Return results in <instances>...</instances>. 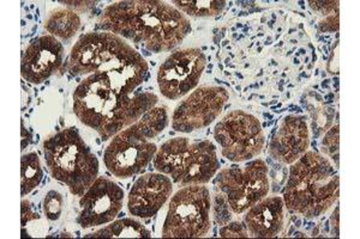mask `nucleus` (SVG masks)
I'll list each match as a JSON object with an SVG mask.
<instances>
[{
	"mask_svg": "<svg viewBox=\"0 0 360 239\" xmlns=\"http://www.w3.org/2000/svg\"><path fill=\"white\" fill-rule=\"evenodd\" d=\"M98 27L143 45L153 53L169 52L191 33V23L173 5L159 0L118 1L107 6Z\"/></svg>",
	"mask_w": 360,
	"mask_h": 239,
	"instance_id": "nucleus-1",
	"label": "nucleus"
},
{
	"mask_svg": "<svg viewBox=\"0 0 360 239\" xmlns=\"http://www.w3.org/2000/svg\"><path fill=\"white\" fill-rule=\"evenodd\" d=\"M158 102L154 93L132 96L115 89L105 76L91 74L75 90L74 113L84 126L110 140L139 121Z\"/></svg>",
	"mask_w": 360,
	"mask_h": 239,
	"instance_id": "nucleus-2",
	"label": "nucleus"
},
{
	"mask_svg": "<svg viewBox=\"0 0 360 239\" xmlns=\"http://www.w3.org/2000/svg\"><path fill=\"white\" fill-rule=\"evenodd\" d=\"M66 69L71 76L100 74L115 89L132 93L148 76V64L122 37L112 33H89L71 49Z\"/></svg>",
	"mask_w": 360,
	"mask_h": 239,
	"instance_id": "nucleus-3",
	"label": "nucleus"
},
{
	"mask_svg": "<svg viewBox=\"0 0 360 239\" xmlns=\"http://www.w3.org/2000/svg\"><path fill=\"white\" fill-rule=\"evenodd\" d=\"M291 165L283 194L287 210L307 219L327 213L339 199V174L334 165L314 151Z\"/></svg>",
	"mask_w": 360,
	"mask_h": 239,
	"instance_id": "nucleus-4",
	"label": "nucleus"
},
{
	"mask_svg": "<svg viewBox=\"0 0 360 239\" xmlns=\"http://www.w3.org/2000/svg\"><path fill=\"white\" fill-rule=\"evenodd\" d=\"M168 125L167 108L154 107L139 121L112 138L103 154L107 170L120 179L139 174L152 162L158 146L152 140Z\"/></svg>",
	"mask_w": 360,
	"mask_h": 239,
	"instance_id": "nucleus-5",
	"label": "nucleus"
},
{
	"mask_svg": "<svg viewBox=\"0 0 360 239\" xmlns=\"http://www.w3.org/2000/svg\"><path fill=\"white\" fill-rule=\"evenodd\" d=\"M44 156L52 177L65 183L76 196L86 194L98 179V158L74 127L46 139Z\"/></svg>",
	"mask_w": 360,
	"mask_h": 239,
	"instance_id": "nucleus-6",
	"label": "nucleus"
},
{
	"mask_svg": "<svg viewBox=\"0 0 360 239\" xmlns=\"http://www.w3.org/2000/svg\"><path fill=\"white\" fill-rule=\"evenodd\" d=\"M154 168L179 186H196L213 179L220 162L213 142L178 137L161 145L154 157Z\"/></svg>",
	"mask_w": 360,
	"mask_h": 239,
	"instance_id": "nucleus-7",
	"label": "nucleus"
},
{
	"mask_svg": "<svg viewBox=\"0 0 360 239\" xmlns=\"http://www.w3.org/2000/svg\"><path fill=\"white\" fill-rule=\"evenodd\" d=\"M212 198L208 188L186 186L173 196L162 228L164 238H201L210 230Z\"/></svg>",
	"mask_w": 360,
	"mask_h": 239,
	"instance_id": "nucleus-8",
	"label": "nucleus"
},
{
	"mask_svg": "<svg viewBox=\"0 0 360 239\" xmlns=\"http://www.w3.org/2000/svg\"><path fill=\"white\" fill-rule=\"evenodd\" d=\"M214 139L219 144L222 156L233 163L248 162L257 157L266 142L259 120L242 110L226 114L217 122Z\"/></svg>",
	"mask_w": 360,
	"mask_h": 239,
	"instance_id": "nucleus-9",
	"label": "nucleus"
},
{
	"mask_svg": "<svg viewBox=\"0 0 360 239\" xmlns=\"http://www.w3.org/2000/svg\"><path fill=\"white\" fill-rule=\"evenodd\" d=\"M217 184L231 211L242 214L269 193L268 168L262 159L245 165L229 166L219 172Z\"/></svg>",
	"mask_w": 360,
	"mask_h": 239,
	"instance_id": "nucleus-10",
	"label": "nucleus"
},
{
	"mask_svg": "<svg viewBox=\"0 0 360 239\" xmlns=\"http://www.w3.org/2000/svg\"><path fill=\"white\" fill-rule=\"evenodd\" d=\"M207 59L198 48L176 50L160 66L158 86L168 100H179L196 88L205 69Z\"/></svg>",
	"mask_w": 360,
	"mask_h": 239,
	"instance_id": "nucleus-11",
	"label": "nucleus"
},
{
	"mask_svg": "<svg viewBox=\"0 0 360 239\" xmlns=\"http://www.w3.org/2000/svg\"><path fill=\"white\" fill-rule=\"evenodd\" d=\"M229 93L220 86H201L180 102L172 115V128L180 133H193L208 127L221 114Z\"/></svg>",
	"mask_w": 360,
	"mask_h": 239,
	"instance_id": "nucleus-12",
	"label": "nucleus"
},
{
	"mask_svg": "<svg viewBox=\"0 0 360 239\" xmlns=\"http://www.w3.org/2000/svg\"><path fill=\"white\" fill-rule=\"evenodd\" d=\"M123 203V189L110 179L98 177L81 198L77 223L83 228L111 223L122 211Z\"/></svg>",
	"mask_w": 360,
	"mask_h": 239,
	"instance_id": "nucleus-13",
	"label": "nucleus"
},
{
	"mask_svg": "<svg viewBox=\"0 0 360 239\" xmlns=\"http://www.w3.org/2000/svg\"><path fill=\"white\" fill-rule=\"evenodd\" d=\"M63 61L64 47L57 37H37L30 42L22 57V77L32 84H41L59 71Z\"/></svg>",
	"mask_w": 360,
	"mask_h": 239,
	"instance_id": "nucleus-14",
	"label": "nucleus"
},
{
	"mask_svg": "<svg viewBox=\"0 0 360 239\" xmlns=\"http://www.w3.org/2000/svg\"><path fill=\"white\" fill-rule=\"evenodd\" d=\"M173 184L167 175H143L132 186L127 208L134 217L148 219L152 218L164 206L172 194Z\"/></svg>",
	"mask_w": 360,
	"mask_h": 239,
	"instance_id": "nucleus-15",
	"label": "nucleus"
},
{
	"mask_svg": "<svg viewBox=\"0 0 360 239\" xmlns=\"http://www.w3.org/2000/svg\"><path fill=\"white\" fill-rule=\"evenodd\" d=\"M310 146V133L307 118L287 116L269 144L271 158L283 164H293L307 153Z\"/></svg>",
	"mask_w": 360,
	"mask_h": 239,
	"instance_id": "nucleus-16",
	"label": "nucleus"
},
{
	"mask_svg": "<svg viewBox=\"0 0 360 239\" xmlns=\"http://www.w3.org/2000/svg\"><path fill=\"white\" fill-rule=\"evenodd\" d=\"M286 221V205L278 196L264 198L250 207L244 223L255 238H273L283 232Z\"/></svg>",
	"mask_w": 360,
	"mask_h": 239,
	"instance_id": "nucleus-17",
	"label": "nucleus"
},
{
	"mask_svg": "<svg viewBox=\"0 0 360 239\" xmlns=\"http://www.w3.org/2000/svg\"><path fill=\"white\" fill-rule=\"evenodd\" d=\"M81 28V18L70 8H57L45 22V29L52 36L70 40Z\"/></svg>",
	"mask_w": 360,
	"mask_h": 239,
	"instance_id": "nucleus-18",
	"label": "nucleus"
},
{
	"mask_svg": "<svg viewBox=\"0 0 360 239\" xmlns=\"http://www.w3.org/2000/svg\"><path fill=\"white\" fill-rule=\"evenodd\" d=\"M150 232L134 219H120L101 230L86 235V238H149Z\"/></svg>",
	"mask_w": 360,
	"mask_h": 239,
	"instance_id": "nucleus-19",
	"label": "nucleus"
},
{
	"mask_svg": "<svg viewBox=\"0 0 360 239\" xmlns=\"http://www.w3.org/2000/svg\"><path fill=\"white\" fill-rule=\"evenodd\" d=\"M44 177L41 163L34 152L23 154L21 158V195L25 196L41 183Z\"/></svg>",
	"mask_w": 360,
	"mask_h": 239,
	"instance_id": "nucleus-20",
	"label": "nucleus"
},
{
	"mask_svg": "<svg viewBox=\"0 0 360 239\" xmlns=\"http://www.w3.org/2000/svg\"><path fill=\"white\" fill-rule=\"evenodd\" d=\"M180 13L190 17H214L220 15L225 8L226 1H209V0H188L172 1Z\"/></svg>",
	"mask_w": 360,
	"mask_h": 239,
	"instance_id": "nucleus-21",
	"label": "nucleus"
},
{
	"mask_svg": "<svg viewBox=\"0 0 360 239\" xmlns=\"http://www.w3.org/2000/svg\"><path fill=\"white\" fill-rule=\"evenodd\" d=\"M63 210H64L63 195L56 191H49L44 199V213L46 218L56 221L60 218Z\"/></svg>",
	"mask_w": 360,
	"mask_h": 239,
	"instance_id": "nucleus-22",
	"label": "nucleus"
},
{
	"mask_svg": "<svg viewBox=\"0 0 360 239\" xmlns=\"http://www.w3.org/2000/svg\"><path fill=\"white\" fill-rule=\"evenodd\" d=\"M339 125H335L326 134L322 142V147L324 153L330 158L335 159L336 166H339Z\"/></svg>",
	"mask_w": 360,
	"mask_h": 239,
	"instance_id": "nucleus-23",
	"label": "nucleus"
},
{
	"mask_svg": "<svg viewBox=\"0 0 360 239\" xmlns=\"http://www.w3.org/2000/svg\"><path fill=\"white\" fill-rule=\"evenodd\" d=\"M248 228L245 225H243L242 223H234L229 224L226 226H222L220 230V235L225 237V238H238V237H249L248 235Z\"/></svg>",
	"mask_w": 360,
	"mask_h": 239,
	"instance_id": "nucleus-24",
	"label": "nucleus"
},
{
	"mask_svg": "<svg viewBox=\"0 0 360 239\" xmlns=\"http://www.w3.org/2000/svg\"><path fill=\"white\" fill-rule=\"evenodd\" d=\"M339 1H309L312 10L324 16H330L334 13H339Z\"/></svg>",
	"mask_w": 360,
	"mask_h": 239,
	"instance_id": "nucleus-25",
	"label": "nucleus"
},
{
	"mask_svg": "<svg viewBox=\"0 0 360 239\" xmlns=\"http://www.w3.org/2000/svg\"><path fill=\"white\" fill-rule=\"evenodd\" d=\"M339 13L327 16L324 20L319 22V29L321 33H334L339 30Z\"/></svg>",
	"mask_w": 360,
	"mask_h": 239,
	"instance_id": "nucleus-26",
	"label": "nucleus"
},
{
	"mask_svg": "<svg viewBox=\"0 0 360 239\" xmlns=\"http://www.w3.org/2000/svg\"><path fill=\"white\" fill-rule=\"evenodd\" d=\"M21 218H22V227L25 228V225L30 220L39 219L40 217L37 214V213H34L33 210H32V206H30V203L27 200H23L22 201V212H21Z\"/></svg>",
	"mask_w": 360,
	"mask_h": 239,
	"instance_id": "nucleus-27",
	"label": "nucleus"
},
{
	"mask_svg": "<svg viewBox=\"0 0 360 239\" xmlns=\"http://www.w3.org/2000/svg\"><path fill=\"white\" fill-rule=\"evenodd\" d=\"M62 4H65L71 8H79L81 11L86 8H91L94 3L93 1H60Z\"/></svg>",
	"mask_w": 360,
	"mask_h": 239,
	"instance_id": "nucleus-28",
	"label": "nucleus"
},
{
	"mask_svg": "<svg viewBox=\"0 0 360 239\" xmlns=\"http://www.w3.org/2000/svg\"><path fill=\"white\" fill-rule=\"evenodd\" d=\"M340 208L336 207L335 212L333 213L332 219H330V224H332V232L333 235H335L336 237H339V215Z\"/></svg>",
	"mask_w": 360,
	"mask_h": 239,
	"instance_id": "nucleus-29",
	"label": "nucleus"
},
{
	"mask_svg": "<svg viewBox=\"0 0 360 239\" xmlns=\"http://www.w3.org/2000/svg\"><path fill=\"white\" fill-rule=\"evenodd\" d=\"M30 140H32V135L29 134L28 130H25V121L22 120V151L25 150V147L28 146Z\"/></svg>",
	"mask_w": 360,
	"mask_h": 239,
	"instance_id": "nucleus-30",
	"label": "nucleus"
}]
</instances>
